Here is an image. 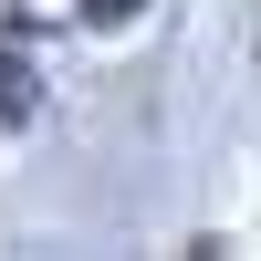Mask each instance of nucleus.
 Returning <instances> with one entry per match:
<instances>
[{
	"label": "nucleus",
	"instance_id": "1",
	"mask_svg": "<svg viewBox=\"0 0 261 261\" xmlns=\"http://www.w3.org/2000/svg\"><path fill=\"white\" fill-rule=\"evenodd\" d=\"M0 115H32V73H21L11 53H0Z\"/></svg>",
	"mask_w": 261,
	"mask_h": 261
},
{
	"label": "nucleus",
	"instance_id": "2",
	"mask_svg": "<svg viewBox=\"0 0 261 261\" xmlns=\"http://www.w3.org/2000/svg\"><path fill=\"white\" fill-rule=\"evenodd\" d=\"M125 11H136V0H84V21H125Z\"/></svg>",
	"mask_w": 261,
	"mask_h": 261
}]
</instances>
